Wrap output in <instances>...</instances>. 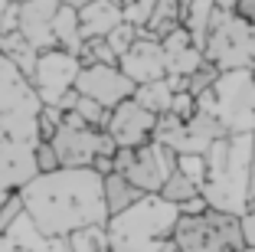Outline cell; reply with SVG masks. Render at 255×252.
Instances as JSON below:
<instances>
[{
  "label": "cell",
  "mask_w": 255,
  "mask_h": 252,
  "mask_svg": "<svg viewBox=\"0 0 255 252\" xmlns=\"http://www.w3.org/2000/svg\"><path fill=\"white\" fill-rule=\"evenodd\" d=\"M249 200L255 207V141H252V164H249Z\"/></svg>",
  "instance_id": "4dcf8cb0"
},
{
  "label": "cell",
  "mask_w": 255,
  "mask_h": 252,
  "mask_svg": "<svg viewBox=\"0 0 255 252\" xmlns=\"http://www.w3.org/2000/svg\"><path fill=\"white\" fill-rule=\"evenodd\" d=\"M157 0H121V10H125V23H131L134 30H147L150 16H154Z\"/></svg>",
  "instance_id": "7402d4cb"
},
{
  "label": "cell",
  "mask_w": 255,
  "mask_h": 252,
  "mask_svg": "<svg viewBox=\"0 0 255 252\" xmlns=\"http://www.w3.org/2000/svg\"><path fill=\"white\" fill-rule=\"evenodd\" d=\"M173 95L177 89L170 85V79H160V82H150V85H137L134 92V102L141 108H147L150 115H170V105H173Z\"/></svg>",
  "instance_id": "e0dca14e"
},
{
  "label": "cell",
  "mask_w": 255,
  "mask_h": 252,
  "mask_svg": "<svg viewBox=\"0 0 255 252\" xmlns=\"http://www.w3.org/2000/svg\"><path fill=\"white\" fill-rule=\"evenodd\" d=\"M242 236H246V246L255 249V207L242 216Z\"/></svg>",
  "instance_id": "f1b7e54d"
},
{
  "label": "cell",
  "mask_w": 255,
  "mask_h": 252,
  "mask_svg": "<svg viewBox=\"0 0 255 252\" xmlns=\"http://www.w3.org/2000/svg\"><path fill=\"white\" fill-rule=\"evenodd\" d=\"M236 13H239V16H246L249 23H255V0H239Z\"/></svg>",
  "instance_id": "f546056e"
},
{
  "label": "cell",
  "mask_w": 255,
  "mask_h": 252,
  "mask_svg": "<svg viewBox=\"0 0 255 252\" xmlns=\"http://www.w3.org/2000/svg\"><path fill=\"white\" fill-rule=\"evenodd\" d=\"M203 56L219 72H239V69L252 72L255 69V23H249L239 13L219 10Z\"/></svg>",
  "instance_id": "8992f818"
},
{
  "label": "cell",
  "mask_w": 255,
  "mask_h": 252,
  "mask_svg": "<svg viewBox=\"0 0 255 252\" xmlns=\"http://www.w3.org/2000/svg\"><path fill=\"white\" fill-rule=\"evenodd\" d=\"M16 7V0H0V26H3V20H7V13Z\"/></svg>",
  "instance_id": "1f68e13d"
},
{
  "label": "cell",
  "mask_w": 255,
  "mask_h": 252,
  "mask_svg": "<svg viewBox=\"0 0 255 252\" xmlns=\"http://www.w3.org/2000/svg\"><path fill=\"white\" fill-rule=\"evenodd\" d=\"M20 193L36 230L46 236H75L82 230L108 226L105 177L95 171H56L46 177L36 174Z\"/></svg>",
  "instance_id": "6da1fadb"
},
{
  "label": "cell",
  "mask_w": 255,
  "mask_h": 252,
  "mask_svg": "<svg viewBox=\"0 0 255 252\" xmlns=\"http://www.w3.org/2000/svg\"><path fill=\"white\" fill-rule=\"evenodd\" d=\"M72 252H112L108 226H95V230L75 233L72 236Z\"/></svg>",
  "instance_id": "44dd1931"
},
{
  "label": "cell",
  "mask_w": 255,
  "mask_h": 252,
  "mask_svg": "<svg viewBox=\"0 0 255 252\" xmlns=\"http://www.w3.org/2000/svg\"><path fill=\"white\" fill-rule=\"evenodd\" d=\"M121 72L134 82V85H150V82L167 79L164 43H157V39H150V36L141 33V39H137V43L131 46V52L121 59Z\"/></svg>",
  "instance_id": "4fadbf2b"
},
{
  "label": "cell",
  "mask_w": 255,
  "mask_h": 252,
  "mask_svg": "<svg viewBox=\"0 0 255 252\" xmlns=\"http://www.w3.org/2000/svg\"><path fill=\"white\" fill-rule=\"evenodd\" d=\"M75 92L98 102L102 108L115 111L118 105L134 98L137 85L121 72V66H89V69H82V75L75 82Z\"/></svg>",
  "instance_id": "30bf717a"
},
{
  "label": "cell",
  "mask_w": 255,
  "mask_h": 252,
  "mask_svg": "<svg viewBox=\"0 0 255 252\" xmlns=\"http://www.w3.org/2000/svg\"><path fill=\"white\" fill-rule=\"evenodd\" d=\"M154 131H157V115H150L147 108L131 98V102L118 105V108L108 115L105 134H112V141L118 144V151H137L144 144L154 141Z\"/></svg>",
  "instance_id": "8fae6325"
},
{
  "label": "cell",
  "mask_w": 255,
  "mask_h": 252,
  "mask_svg": "<svg viewBox=\"0 0 255 252\" xmlns=\"http://www.w3.org/2000/svg\"><path fill=\"white\" fill-rule=\"evenodd\" d=\"M173 243L180 252H246L242 236V216L206 210L196 216H183L173 226Z\"/></svg>",
  "instance_id": "277c9868"
},
{
  "label": "cell",
  "mask_w": 255,
  "mask_h": 252,
  "mask_svg": "<svg viewBox=\"0 0 255 252\" xmlns=\"http://www.w3.org/2000/svg\"><path fill=\"white\" fill-rule=\"evenodd\" d=\"M200 111H210L229 134H255V82L249 69L223 72L213 92L196 98Z\"/></svg>",
  "instance_id": "5b68a950"
},
{
  "label": "cell",
  "mask_w": 255,
  "mask_h": 252,
  "mask_svg": "<svg viewBox=\"0 0 255 252\" xmlns=\"http://www.w3.org/2000/svg\"><path fill=\"white\" fill-rule=\"evenodd\" d=\"M112 252H115V249H112Z\"/></svg>",
  "instance_id": "d590c367"
},
{
  "label": "cell",
  "mask_w": 255,
  "mask_h": 252,
  "mask_svg": "<svg viewBox=\"0 0 255 252\" xmlns=\"http://www.w3.org/2000/svg\"><path fill=\"white\" fill-rule=\"evenodd\" d=\"M252 82H255V69H252Z\"/></svg>",
  "instance_id": "836d02e7"
},
{
  "label": "cell",
  "mask_w": 255,
  "mask_h": 252,
  "mask_svg": "<svg viewBox=\"0 0 255 252\" xmlns=\"http://www.w3.org/2000/svg\"><path fill=\"white\" fill-rule=\"evenodd\" d=\"M144 197H147V193H141L131 180L125 177V174H108V177H105V210H108V220L125 216L128 210H134Z\"/></svg>",
  "instance_id": "2e32d148"
},
{
  "label": "cell",
  "mask_w": 255,
  "mask_h": 252,
  "mask_svg": "<svg viewBox=\"0 0 255 252\" xmlns=\"http://www.w3.org/2000/svg\"><path fill=\"white\" fill-rule=\"evenodd\" d=\"M16 3H26V0H16Z\"/></svg>",
  "instance_id": "e575fe53"
},
{
  "label": "cell",
  "mask_w": 255,
  "mask_h": 252,
  "mask_svg": "<svg viewBox=\"0 0 255 252\" xmlns=\"http://www.w3.org/2000/svg\"><path fill=\"white\" fill-rule=\"evenodd\" d=\"M157 197H160L164 203H170V207H177V210H180V207H187L190 200L203 197V187H200V184H193V180H190L187 174H183L180 167H177V174H173V177L164 184V190H160Z\"/></svg>",
  "instance_id": "ffe728a7"
},
{
  "label": "cell",
  "mask_w": 255,
  "mask_h": 252,
  "mask_svg": "<svg viewBox=\"0 0 255 252\" xmlns=\"http://www.w3.org/2000/svg\"><path fill=\"white\" fill-rule=\"evenodd\" d=\"M177 167H180V157L173 154L167 144L150 141V144H144V148L134 151L131 167L125 171V177L131 180V184H134L141 193L157 197V193L164 190V184L173 177V174H177Z\"/></svg>",
  "instance_id": "9c48e42d"
},
{
  "label": "cell",
  "mask_w": 255,
  "mask_h": 252,
  "mask_svg": "<svg viewBox=\"0 0 255 252\" xmlns=\"http://www.w3.org/2000/svg\"><path fill=\"white\" fill-rule=\"evenodd\" d=\"M137 39H141V30H134L131 23H121L118 30H115L112 36H108V46H112V49L118 52V59H125V56L131 52V46H134Z\"/></svg>",
  "instance_id": "cb8c5ba5"
},
{
  "label": "cell",
  "mask_w": 255,
  "mask_h": 252,
  "mask_svg": "<svg viewBox=\"0 0 255 252\" xmlns=\"http://www.w3.org/2000/svg\"><path fill=\"white\" fill-rule=\"evenodd\" d=\"M180 171L187 174L193 184H200V187H206V177H210V167H206V157H200V154H183L180 157Z\"/></svg>",
  "instance_id": "4316f807"
},
{
  "label": "cell",
  "mask_w": 255,
  "mask_h": 252,
  "mask_svg": "<svg viewBox=\"0 0 255 252\" xmlns=\"http://www.w3.org/2000/svg\"><path fill=\"white\" fill-rule=\"evenodd\" d=\"M79 75H82V62H79V56H72V52H66V49H49V52H43L39 62H36L33 85H36L43 105L59 108L62 98H66L69 92H75Z\"/></svg>",
  "instance_id": "ba28073f"
},
{
  "label": "cell",
  "mask_w": 255,
  "mask_h": 252,
  "mask_svg": "<svg viewBox=\"0 0 255 252\" xmlns=\"http://www.w3.org/2000/svg\"><path fill=\"white\" fill-rule=\"evenodd\" d=\"M196 111H200V102H196L190 92H177V95H173V105H170V115H173V118L190 121Z\"/></svg>",
  "instance_id": "83f0119b"
},
{
  "label": "cell",
  "mask_w": 255,
  "mask_h": 252,
  "mask_svg": "<svg viewBox=\"0 0 255 252\" xmlns=\"http://www.w3.org/2000/svg\"><path fill=\"white\" fill-rule=\"evenodd\" d=\"M62 3L59 0H26L16 3V20H20V36L43 56L49 49H59L56 43V16Z\"/></svg>",
  "instance_id": "7c38bea8"
},
{
  "label": "cell",
  "mask_w": 255,
  "mask_h": 252,
  "mask_svg": "<svg viewBox=\"0 0 255 252\" xmlns=\"http://www.w3.org/2000/svg\"><path fill=\"white\" fill-rule=\"evenodd\" d=\"M33 167H36V174H56L62 171V164H59V154H56V148L49 141H39L36 144V154H33Z\"/></svg>",
  "instance_id": "d4e9b609"
},
{
  "label": "cell",
  "mask_w": 255,
  "mask_h": 252,
  "mask_svg": "<svg viewBox=\"0 0 255 252\" xmlns=\"http://www.w3.org/2000/svg\"><path fill=\"white\" fill-rule=\"evenodd\" d=\"M180 210L160 197H144L134 210L108 223V239L115 252H180L173 243V226Z\"/></svg>",
  "instance_id": "3957f363"
},
{
  "label": "cell",
  "mask_w": 255,
  "mask_h": 252,
  "mask_svg": "<svg viewBox=\"0 0 255 252\" xmlns=\"http://www.w3.org/2000/svg\"><path fill=\"white\" fill-rule=\"evenodd\" d=\"M0 49L7 52V59L16 62V69H20V72L33 82V75H36V62H39V52L33 49V46L20 36V33H7V36H0Z\"/></svg>",
  "instance_id": "ac0fdd59"
},
{
  "label": "cell",
  "mask_w": 255,
  "mask_h": 252,
  "mask_svg": "<svg viewBox=\"0 0 255 252\" xmlns=\"http://www.w3.org/2000/svg\"><path fill=\"white\" fill-rule=\"evenodd\" d=\"M59 154L62 171H92V164L98 157H115L118 154V144L112 141V134L98 131V128H89L75 115H66L59 134L49 141Z\"/></svg>",
  "instance_id": "52a82bcc"
},
{
  "label": "cell",
  "mask_w": 255,
  "mask_h": 252,
  "mask_svg": "<svg viewBox=\"0 0 255 252\" xmlns=\"http://www.w3.org/2000/svg\"><path fill=\"white\" fill-rule=\"evenodd\" d=\"M216 13H219L216 0H183V30L190 33L196 49H206Z\"/></svg>",
  "instance_id": "9a60e30c"
},
{
  "label": "cell",
  "mask_w": 255,
  "mask_h": 252,
  "mask_svg": "<svg viewBox=\"0 0 255 252\" xmlns=\"http://www.w3.org/2000/svg\"><path fill=\"white\" fill-rule=\"evenodd\" d=\"M56 43H59V49L72 52V56H79L85 46L82 39V23H79V10L72 7H62L59 16H56Z\"/></svg>",
  "instance_id": "d6986e66"
},
{
  "label": "cell",
  "mask_w": 255,
  "mask_h": 252,
  "mask_svg": "<svg viewBox=\"0 0 255 252\" xmlns=\"http://www.w3.org/2000/svg\"><path fill=\"white\" fill-rule=\"evenodd\" d=\"M79 23H82V39H108L121 23H125V10L118 0H95L85 10H79Z\"/></svg>",
  "instance_id": "5bb4252c"
},
{
  "label": "cell",
  "mask_w": 255,
  "mask_h": 252,
  "mask_svg": "<svg viewBox=\"0 0 255 252\" xmlns=\"http://www.w3.org/2000/svg\"><path fill=\"white\" fill-rule=\"evenodd\" d=\"M62 7H72V10H85L89 3H95V0H59Z\"/></svg>",
  "instance_id": "d6a6232c"
},
{
  "label": "cell",
  "mask_w": 255,
  "mask_h": 252,
  "mask_svg": "<svg viewBox=\"0 0 255 252\" xmlns=\"http://www.w3.org/2000/svg\"><path fill=\"white\" fill-rule=\"evenodd\" d=\"M219 75H223V72H219V69L213 66V62H203V66H200V69H196V72L187 79L183 92H190L193 98H200V95H206V92H213V85L219 82Z\"/></svg>",
  "instance_id": "603a6c76"
},
{
  "label": "cell",
  "mask_w": 255,
  "mask_h": 252,
  "mask_svg": "<svg viewBox=\"0 0 255 252\" xmlns=\"http://www.w3.org/2000/svg\"><path fill=\"white\" fill-rule=\"evenodd\" d=\"M26 210V203H23V193H10L7 200L0 203V239L7 236V230L13 226V220Z\"/></svg>",
  "instance_id": "484cf974"
},
{
  "label": "cell",
  "mask_w": 255,
  "mask_h": 252,
  "mask_svg": "<svg viewBox=\"0 0 255 252\" xmlns=\"http://www.w3.org/2000/svg\"><path fill=\"white\" fill-rule=\"evenodd\" d=\"M252 141L255 134H229L216 141L206 154L210 177L203 187V197L219 213L246 216L252 210L249 200V164H252Z\"/></svg>",
  "instance_id": "7a4b0ae2"
}]
</instances>
